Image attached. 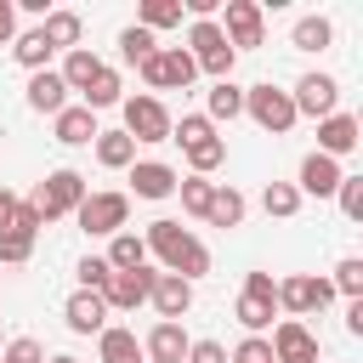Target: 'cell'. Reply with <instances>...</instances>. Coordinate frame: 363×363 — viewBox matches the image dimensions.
<instances>
[{
    "instance_id": "6da1fadb",
    "label": "cell",
    "mask_w": 363,
    "mask_h": 363,
    "mask_svg": "<svg viewBox=\"0 0 363 363\" xmlns=\"http://www.w3.org/2000/svg\"><path fill=\"white\" fill-rule=\"evenodd\" d=\"M142 244H147V255H159V267H164V272H176V278H187V284H199V278L210 272V250H204L182 221H170V216L147 221Z\"/></svg>"
},
{
    "instance_id": "7a4b0ae2",
    "label": "cell",
    "mask_w": 363,
    "mask_h": 363,
    "mask_svg": "<svg viewBox=\"0 0 363 363\" xmlns=\"http://www.w3.org/2000/svg\"><path fill=\"white\" fill-rule=\"evenodd\" d=\"M170 142H182L193 176H210V170L227 159V142L216 136V125H210L204 113H182V119H170Z\"/></svg>"
},
{
    "instance_id": "3957f363",
    "label": "cell",
    "mask_w": 363,
    "mask_h": 363,
    "mask_svg": "<svg viewBox=\"0 0 363 363\" xmlns=\"http://www.w3.org/2000/svg\"><path fill=\"white\" fill-rule=\"evenodd\" d=\"M187 57H193V68L210 74V79H233V62H238V51H233L227 34L216 28V17H204V23L187 28Z\"/></svg>"
},
{
    "instance_id": "277c9868",
    "label": "cell",
    "mask_w": 363,
    "mask_h": 363,
    "mask_svg": "<svg viewBox=\"0 0 363 363\" xmlns=\"http://www.w3.org/2000/svg\"><path fill=\"white\" fill-rule=\"evenodd\" d=\"M136 74H142V85H147V91H187V85L199 79V68H193L187 45H159L147 62H136Z\"/></svg>"
},
{
    "instance_id": "5b68a950",
    "label": "cell",
    "mask_w": 363,
    "mask_h": 363,
    "mask_svg": "<svg viewBox=\"0 0 363 363\" xmlns=\"http://www.w3.org/2000/svg\"><path fill=\"white\" fill-rule=\"evenodd\" d=\"M28 204L40 210V221H62V216H74V210L85 204V176H79V170H51V176L34 187Z\"/></svg>"
},
{
    "instance_id": "8992f818",
    "label": "cell",
    "mask_w": 363,
    "mask_h": 363,
    "mask_svg": "<svg viewBox=\"0 0 363 363\" xmlns=\"http://www.w3.org/2000/svg\"><path fill=\"white\" fill-rule=\"evenodd\" d=\"M244 113H250L261 130H272V136H289V130H295V102H289V91H278L272 79H261V85L244 91Z\"/></svg>"
},
{
    "instance_id": "52a82bcc",
    "label": "cell",
    "mask_w": 363,
    "mask_h": 363,
    "mask_svg": "<svg viewBox=\"0 0 363 363\" xmlns=\"http://www.w3.org/2000/svg\"><path fill=\"white\" fill-rule=\"evenodd\" d=\"M119 113H125V136L130 142H170V108L159 96H119Z\"/></svg>"
},
{
    "instance_id": "ba28073f",
    "label": "cell",
    "mask_w": 363,
    "mask_h": 363,
    "mask_svg": "<svg viewBox=\"0 0 363 363\" xmlns=\"http://www.w3.org/2000/svg\"><path fill=\"white\" fill-rule=\"evenodd\" d=\"M74 221H79L91 238H113V233H125V221H130V193H85V204L74 210Z\"/></svg>"
},
{
    "instance_id": "9c48e42d",
    "label": "cell",
    "mask_w": 363,
    "mask_h": 363,
    "mask_svg": "<svg viewBox=\"0 0 363 363\" xmlns=\"http://www.w3.org/2000/svg\"><path fill=\"white\" fill-rule=\"evenodd\" d=\"M329 301H335V284L318 278V272H289V278H278V312H289V318L323 312Z\"/></svg>"
},
{
    "instance_id": "30bf717a",
    "label": "cell",
    "mask_w": 363,
    "mask_h": 363,
    "mask_svg": "<svg viewBox=\"0 0 363 363\" xmlns=\"http://www.w3.org/2000/svg\"><path fill=\"white\" fill-rule=\"evenodd\" d=\"M221 34H227V45L233 51H255L261 40H267V11L255 6V0H227V11H221V23H216Z\"/></svg>"
},
{
    "instance_id": "8fae6325",
    "label": "cell",
    "mask_w": 363,
    "mask_h": 363,
    "mask_svg": "<svg viewBox=\"0 0 363 363\" xmlns=\"http://www.w3.org/2000/svg\"><path fill=\"white\" fill-rule=\"evenodd\" d=\"M289 102H295V119H329L335 102H340V79L335 74H301Z\"/></svg>"
},
{
    "instance_id": "7c38bea8",
    "label": "cell",
    "mask_w": 363,
    "mask_h": 363,
    "mask_svg": "<svg viewBox=\"0 0 363 363\" xmlns=\"http://www.w3.org/2000/svg\"><path fill=\"white\" fill-rule=\"evenodd\" d=\"M267 346H272V363H318V335L301 318H278Z\"/></svg>"
},
{
    "instance_id": "4fadbf2b",
    "label": "cell",
    "mask_w": 363,
    "mask_h": 363,
    "mask_svg": "<svg viewBox=\"0 0 363 363\" xmlns=\"http://www.w3.org/2000/svg\"><path fill=\"white\" fill-rule=\"evenodd\" d=\"M147 289H153V267L108 272V284H102V306H108V312H136V306H147Z\"/></svg>"
},
{
    "instance_id": "5bb4252c",
    "label": "cell",
    "mask_w": 363,
    "mask_h": 363,
    "mask_svg": "<svg viewBox=\"0 0 363 363\" xmlns=\"http://www.w3.org/2000/svg\"><path fill=\"white\" fill-rule=\"evenodd\" d=\"M147 301H153L159 323H182V318L193 312V284H187V278H176V272H153Z\"/></svg>"
},
{
    "instance_id": "9a60e30c",
    "label": "cell",
    "mask_w": 363,
    "mask_h": 363,
    "mask_svg": "<svg viewBox=\"0 0 363 363\" xmlns=\"http://www.w3.org/2000/svg\"><path fill=\"white\" fill-rule=\"evenodd\" d=\"M363 142V125H357V113H329V119H318V153L323 159H346L352 147Z\"/></svg>"
},
{
    "instance_id": "2e32d148",
    "label": "cell",
    "mask_w": 363,
    "mask_h": 363,
    "mask_svg": "<svg viewBox=\"0 0 363 363\" xmlns=\"http://www.w3.org/2000/svg\"><path fill=\"white\" fill-rule=\"evenodd\" d=\"M340 159H323V153H306L301 159V176H295V193L301 199H335V187H340Z\"/></svg>"
},
{
    "instance_id": "e0dca14e",
    "label": "cell",
    "mask_w": 363,
    "mask_h": 363,
    "mask_svg": "<svg viewBox=\"0 0 363 363\" xmlns=\"http://www.w3.org/2000/svg\"><path fill=\"white\" fill-rule=\"evenodd\" d=\"M23 102L34 108V113H62L68 108V85H62V74L57 68H40V74H28V91H23Z\"/></svg>"
},
{
    "instance_id": "ac0fdd59",
    "label": "cell",
    "mask_w": 363,
    "mask_h": 363,
    "mask_svg": "<svg viewBox=\"0 0 363 363\" xmlns=\"http://www.w3.org/2000/svg\"><path fill=\"white\" fill-rule=\"evenodd\" d=\"M62 323H68L74 335H102V329H108V306H102V295L74 289V295H68V306H62Z\"/></svg>"
},
{
    "instance_id": "d6986e66",
    "label": "cell",
    "mask_w": 363,
    "mask_h": 363,
    "mask_svg": "<svg viewBox=\"0 0 363 363\" xmlns=\"http://www.w3.org/2000/svg\"><path fill=\"white\" fill-rule=\"evenodd\" d=\"M176 182H182V176H176L170 164H159V159H136V164H130V193H136V199H170Z\"/></svg>"
},
{
    "instance_id": "ffe728a7",
    "label": "cell",
    "mask_w": 363,
    "mask_h": 363,
    "mask_svg": "<svg viewBox=\"0 0 363 363\" xmlns=\"http://www.w3.org/2000/svg\"><path fill=\"white\" fill-rule=\"evenodd\" d=\"M187 346H193V340H187L182 323H153L147 340H142V357H147V363H182Z\"/></svg>"
},
{
    "instance_id": "44dd1931",
    "label": "cell",
    "mask_w": 363,
    "mask_h": 363,
    "mask_svg": "<svg viewBox=\"0 0 363 363\" xmlns=\"http://www.w3.org/2000/svg\"><path fill=\"white\" fill-rule=\"evenodd\" d=\"M51 130H57V142H62V147H85V142H96V113H91V108H79V102H68V108L51 119Z\"/></svg>"
},
{
    "instance_id": "7402d4cb",
    "label": "cell",
    "mask_w": 363,
    "mask_h": 363,
    "mask_svg": "<svg viewBox=\"0 0 363 363\" xmlns=\"http://www.w3.org/2000/svg\"><path fill=\"white\" fill-rule=\"evenodd\" d=\"M57 74H62V85H68V96H85V85H91V79L102 74V57H96L91 45H74V51L62 57V68H57Z\"/></svg>"
},
{
    "instance_id": "603a6c76",
    "label": "cell",
    "mask_w": 363,
    "mask_h": 363,
    "mask_svg": "<svg viewBox=\"0 0 363 363\" xmlns=\"http://www.w3.org/2000/svg\"><path fill=\"white\" fill-rule=\"evenodd\" d=\"M96 357H102V363H147L136 329H119V323H108V329L96 335Z\"/></svg>"
},
{
    "instance_id": "cb8c5ba5",
    "label": "cell",
    "mask_w": 363,
    "mask_h": 363,
    "mask_svg": "<svg viewBox=\"0 0 363 363\" xmlns=\"http://www.w3.org/2000/svg\"><path fill=\"white\" fill-rule=\"evenodd\" d=\"M238 113H244V85H233V79H216V85L204 91V119H210V125H221V119L233 125Z\"/></svg>"
},
{
    "instance_id": "d4e9b609",
    "label": "cell",
    "mask_w": 363,
    "mask_h": 363,
    "mask_svg": "<svg viewBox=\"0 0 363 363\" xmlns=\"http://www.w3.org/2000/svg\"><path fill=\"white\" fill-rule=\"evenodd\" d=\"M91 147H96V164H102V170H130V164H136V142H130L125 130H96Z\"/></svg>"
},
{
    "instance_id": "484cf974",
    "label": "cell",
    "mask_w": 363,
    "mask_h": 363,
    "mask_svg": "<svg viewBox=\"0 0 363 363\" xmlns=\"http://www.w3.org/2000/svg\"><path fill=\"white\" fill-rule=\"evenodd\" d=\"M40 34L51 40V51H74L79 34H85V23H79V11H45L40 17Z\"/></svg>"
},
{
    "instance_id": "4316f807",
    "label": "cell",
    "mask_w": 363,
    "mask_h": 363,
    "mask_svg": "<svg viewBox=\"0 0 363 363\" xmlns=\"http://www.w3.org/2000/svg\"><path fill=\"white\" fill-rule=\"evenodd\" d=\"M238 323H244V335H267L272 329V318H278V295H238Z\"/></svg>"
},
{
    "instance_id": "83f0119b",
    "label": "cell",
    "mask_w": 363,
    "mask_h": 363,
    "mask_svg": "<svg viewBox=\"0 0 363 363\" xmlns=\"http://www.w3.org/2000/svg\"><path fill=\"white\" fill-rule=\"evenodd\" d=\"M11 57H17L28 74H40V68H51V57H57V51H51V40H45L40 28H23V34L11 40Z\"/></svg>"
},
{
    "instance_id": "f1b7e54d",
    "label": "cell",
    "mask_w": 363,
    "mask_h": 363,
    "mask_svg": "<svg viewBox=\"0 0 363 363\" xmlns=\"http://www.w3.org/2000/svg\"><path fill=\"white\" fill-rule=\"evenodd\" d=\"M244 210H250L244 193L227 187V182H216V199H210V216H204V221H210V227H244Z\"/></svg>"
},
{
    "instance_id": "f546056e",
    "label": "cell",
    "mask_w": 363,
    "mask_h": 363,
    "mask_svg": "<svg viewBox=\"0 0 363 363\" xmlns=\"http://www.w3.org/2000/svg\"><path fill=\"white\" fill-rule=\"evenodd\" d=\"M113 272H136V267H147V244L136 238V233H113L108 238V255H102Z\"/></svg>"
},
{
    "instance_id": "4dcf8cb0",
    "label": "cell",
    "mask_w": 363,
    "mask_h": 363,
    "mask_svg": "<svg viewBox=\"0 0 363 363\" xmlns=\"http://www.w3.org/2000/svg\"><path fill=\"white\" fill-rule=\"evenodd\" d=\"M182 23V0H142L136 6V28L159 34V28H176Z\"/></svg>"
},
{
    "instance_id": "1f68e13d",
    "label": "cell",
    "mask_w": 363,
    "mask_h": 363,
    "mask_svg": "<svg viewBox=\"0 0 363 363\" xmlns=\"http://www.w3.org/2000/svg\"><path fill=\"white\" fill-rule=\"evenodd\" d=\"M329 40H335V23H329V17H301V23L289 28V45H295V51H323Z\"/></svg>"
},
{
    "instance_id": "d6a6232c",
    "label": "cell",
    "mask_w": 363,
    "mask_h": 363,
    "mask_svg": "<svg viewBox=\"0 0 363 363\" xmlns=\"http://www.w3.org/2000/svg\"><path fill=\"white\" fill-rule=\"evenodd\" d=\"M119 91H125V85H119V74H113V68L102 62V74H96L91 85H85L79 108H91V113H96V108H119Z\"/></svg>"
},
{
    "instance_id": "836d02e7",
    "label": "cell",
    "mask_w": 363,
    "mask_h": 363,
    "mask_svg": "<svg viewBox=\"0 0 363 363\" xmlns=\"http://www.w3.org/2000/svg\"><path fill=\"white\" fill-rule=\"evenodd\" d=\"M176 193H182V210L204 221V216H210V199H216V182H210V176H182Z\"/></svg>"
},
{
    "instance_id": "e575fe53",
    "label": "cell",
    "mask_w": 363,
    "mask_h": 363,
    "mask_svg": "<svg viewBox=\"0 0 363 363\" xmlns=\"http://www.w3.org/2000/svg\"><path fill=\"white\" fill-rule=\"evenodd\" d=\"M261 210H267V216H278V221H289V216L301 210L295 182H267V187H261Z\"/></svg>"
},
{
    "instance_id": "d590c367",
    "label": "cell",
    "mask_w": 363,
    "mask_h": 363,
    "mask_svg": "<svg viewBox=\"0 0 363 363\" xmlns=\"http://www.w3.org/2000/svg\"><path fill=\"white\" fill-rule=\"evenodd\" d=\"M153 51H159V40H153L147 28H136V23L119 28V57H125V62H147Z\"/></svg>"
},
{
    "instance_id": "8d00e7d4",
    "label": "cell",
    "mask_w": 363,
    "mask_h": 363,
    "mask_svg": "<svg viewBox=\"0 0 363 363\" xmlns=\"http://www.w3.org/2000/svg\"><path fill=\"white\" fill-rule=\"evenodd\" d=\"M335 295H346V301H363V255H346L340 267H335Z\"/></svg>"
},
{
    "instance_id": "74e56055",
    "label": "cell",
    "mask_w": 363,
    "mask_h": 363,
    "mask_svg": "<svg viewBox=\"0 0 363 363\" xmlns=\"http://www.w3.org/2000/svg\"><path fill=\"white\" fill-rule=\"evenodd\" d=\"M335 199H340V216L346 221H363V176H340Z\"/></svg>"
},
{
    "instance_id": "f35d334b",
    "label": "cell",
    "mask_w": 363,
    "mask_h": 363,
    "mask_svg": "<svg viewBox=\"0 0 363 363\" xmlns=\"http://www.w3.org/2000/svg\"><path fill=\"white\" fill-rule=\"evenodd\" d=\"M0 363H45V346L34 335H17V340L0 346Z\"/></svg>"
},
{
    "instance_id": "ab89813d",
    "label": "cell",
    "mask_w": 363,
    "mask_h": 363,
    "mask_svg": "<svg viewBox=\"0 0 363 363\" xmlns=\"http://www.w3.org/2000/svg\"><path fill=\"white\" fill-rule=\"evenodd\" d=\"M34 255V238L28 233H0V267H23Z\"/></svg>"
},
{
    "instance_id": "60d3db41",
    "label": "cell",
    "mask_w": 363,
    "mask_h": 363,
    "mask_svg": "<svg viewBox=\"0 0 363 363\" xmlns=\"http://www.w3.org/2000/svg\"><path fill=\"white\" fill-rule=\"evenodd\" d=\"M227 363H272V346H267V335H244V340L227 352Z\"/></svg>"
},
{
    "instance_id": "b9f144b4",
    "label": "cell",
    "mask_w": 363,
    "mask_h": 363,
    "mask_svg": "<svg viewBox=\"0 0 363 363\" xmlns=\"http://www.w3.org/2000/svg\"><path fill=\"white\" fill-rule=\"evenodd\" d=\"M74 272H79V289H91V295H102V284H108V272H113V267H108L102 255H85V261H79Z\"/></svg>"
},
{
    "instance_id": "7bdbcfd3",
    "label": "cell",
    "mask_w": 363,
    "mask_h": 363,
    "mask_svg": "<svg viewBox=\"0 0 363 363\" xmlns=\"http://www.w3.org/2000/svg\"><path fill=\"white\" fill-rule=\"evenodd\" d=\"M40 227H45V221H40V210H34L28 199H17V210H11V233H28V238H40Z\"/></svg>"
},
{
    "instance_id": "ee69618b",
    "label": "cell",
    "mask_w": 363,
    "mask_h": 363,
    "mask_svg": "<svg viewBox=\"0 0 363 363\" xmlns=\"http://www.w3.org/2000/svg\"><path fill=\"white\" fill-rule=\"evenodd\" d=\"M182 363H227V346H221V340H193Z\"/></svg>"
},
{
    "instance_id": "f6af8a7d",
    "label": "cell",
    "mask_w": 363,
    "mask_h": 363,
    "mask_svg": "<svg viewBox=\"0 0 363 363\" xmlns=\"http://www.w3.org/2000/svg\"><path fill=\"white\" fill-rule=\"evenodd\" d=\"M244 295H278V278L272 272H250L244 278Z\"/></svg>"
},
{
    "instance_id": "bcb514c9",
    "label": "cell",
    "mask_w": 363,
    "mask_h": 363,
    "mask_svg": "<svg viewBox=\"0 0 363 363\" xmlns=\"http://www.w3.org/2000/svg\"><path fill=\"white\" fill-rule=\"evenodd\" d=\"M11 40H17V6L0 0V45H11Z\"/></svg>"
},
{
    "instance_id": "7dc6e473",
    "label": "cell",
    "mask_w": 363,
    "mask_h": 363,
    "mask_svg": "<svg viewBox=\"0 0 363 363\" xmlns=\"http://www.w3.org/2000/svg\"><path fill=\"white\" fill-rule=\"evenodd\" d=\"M11 210H17V193L0 187V233H11Z\"/></svg>"
},
{
    "instance_id": "c3c4849f",
    "label": "cell",
    "mask_w": 363,
    "mask_h": 363,
    "mask_svg": "<svg viewBox=\"0 0 363 363\" xmlns=\"http://www.w3.org/2000/svg\"><path fill=\"white\" fill-rule=\"evenodd\" d=\"M346 329L363 335V301H346Z\"/></svg>"
},
{
    "instance_id": "681fc988",
    "label": "cell",
    "mask_w": 363,
    "mask_h": 363,
    "mask_svg": "<svg viewBox=\"0 0 363 363\" xmlns=\"http://www.w3.org/2000/svg\"><path fill=\"white\" fill-rule=\"evenodd\" d=\"M45 363H79V357H68V352H57V357H45Z\"/></svg>"
},
{
    "instance_id": "f907efd6",
    "label": "cell",
    "mask_w": 363,
    "mask_h": 363,
    "mask_svg": "<svg viewBox=\"0 0 363 363\" xmlns=\"http://www.w3.org/2000/svg\"><path fill=\"white\" fill-rule=\"evenodd\" d=\"M318 363H323V357H318Z\"/></svg>"
}]
</instances>
